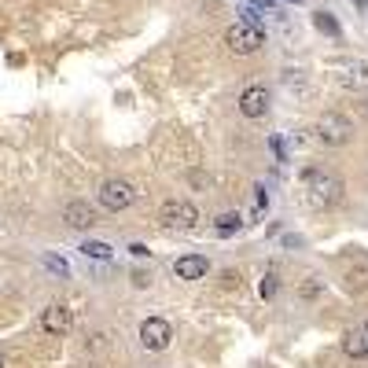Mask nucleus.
Here are the masks:
<instances>
[{
    "mask_svg": "<svg viewBox=\"0 0 368 368\" xmlns=\"http://www.w3.org/2000/svg\"><path fill=\"white\" fill-rule=\"evenodd\" d=\"M320 291H324V284H320V280H313V276H310V280H306V284H302V288H298V295H302V298H317Z\"/></svg>",
    "mask_w": 368,
    "mask_h": 368,
    "instance_id": "18",
    "label": "nucleus"
},
{
    "mask_svg": "<svg viewBox=\"0 0 368 368\" xmlns=\"http://www.w3.org/2000/svg\"><path fill=\"white\" fill-rule=\"evenodd\" d=\"M240 15H243V23H254V26H262V19H266V8L251 4V0H240Z\"/></svg>",
    "mask_w": 368,
    "mask_h": 368,
    "instance_id": "15",
    "label": "nucleus"
},
{
    "mask_svg": "<svg viewBox=\"0 0 368 368\" xmlns=\"http://www.w3.org/2000/svg\"><path fill=\"white\" fill-rule=\"evenodd\" d=\"M317 133H320L324 144L339 147V144H350V137H354V122L346 118V115H339V111H332V115H324V118L317 122Z\"/></svg>",
    "mask_w": 368,
    "mask_h": 368,
    "instance_id": "6",
    "label": "nucleus"
},
{
    "mask_svg": "<svg viewBox=\"0 0 368 368\" xmlns=\"http://www.w3.org/2000/svg\"><path fill=\"white\" fill-rule=\"evenodd\" d=\"M364 111H368V100H364Z\"/></svg>",
    "mask_w": 368,
    "mask_h": 368,
    "instance_id": "25",
    "label": "nucleus"
},
{
    "mask_svg": "<svg viewBox=\"0 0 368 368\" xmlns=\"http://www.w3.org/2000/svg\"><path fill=\"white\" fill-rule=\"evenodd\" d=\"M288 4H306V0H288Z\"/></svg>",
    "mask_w": 368,
    "mask_h": 368,
    "instance_id": "23",
    "label": "nucleus"
},
{
    "mask_svg": "<svg viewBox=\"0 0 368 368\" xmlns=\"http://www.w3.org/2000/svg\"><path fill=\"white\" fill-rule=\"evenodd\" d=\"M74 324V313L67 306H48L45 313H41V328H45L48 335H67Z\"/></svg>",
    "mask_w": 368,
    "mask_h": 368,
    "instance_id": "10",
    "label": "nucleus"
},
{
    "mask_svg": "<svg viewBox=\"0 0 368 368\" xmlns=\"http://www.w3.org/2000/svg\"><path fill=\"white\" fill-rule=\"evenodd\" d=\"M133 199H137V191L129 181L115 177V181H103V188H100V203L107 210H125V206H133Z\"/></svg>",
    "mask_w": 368,
    "mask_h": 368,
    "instance_id": "8",
    "label": "nucleus"
},
{
    "mask_svg": "<svg viewBox=\"0 0 368 368\" xmlns=\"http://www.w3.org/2000/svg\"><path fill=\"white\" fill-rule=\"evenodd\" d=\"M63 221H67L70 228H89L93 221H96V214H93V206L89 203H67V210H63Z\"/></svg>",
    "mask_w": 368,
    "mask_h": 368,
    "instance_id": "12",
    "label": "nucleus"
},
{
    "mask_svg": "<svg viewBox=\"0 0 368 368\" xmlns=\"http://www.w3.org/2000/svg\"><path fill=\"white\" fill-rule=\"evenodd\" d=\"M191 184H199V188H206V184H210V177H203V173H191Z\"/></svg>",
    "mask_w": 368,
    "mask_h": 368,
    "instance_id": "22",
    "label": "nucleus"
},
{
    "mask_svg": "<svg viewBox=\"0 0 368 368\" xmlns=\"http://www.w3.org/2000/svg\"><path fill=\"white\" fill-rule=\"evenodd\" d=\"M81 254H85V258H100V262H107V258H111V247H107V243H96V240H89V243L81 247Z\"/></svg>",
    "mask_w": 368,
    "mask_h": 368,
    "instance_id": "17",
    "label": "nucleus"
},
{
    "mask_svg": "<svg viewBox=\"0 0 368 368\" xmlns=\"http://www.w3.org/2000/svg\"><path fill=\"white\" fill-rule=\"evenodd\" d=\"M324 67H328V74L342 85L346 93H361V89H368V63H364V59L335 56V59L324 63Z\"/></svg>",
    "mask_w": 368,
    "mask_h": 368,
    "instance_id": "2",
    "label": "nucleus"
},
{
    "mask_svg": "<svg viewBox=\"0 0 368 368\" xmlns=\"http://www.w3.org/2000/svg\"><path fill=\"white\" fill-rule=\"evenodd\" d=\"M342 350H346V357L361 361V357L368 354V339H361V332H346V335H342Z\"/></svg>",
    "mask_w": 368,
    "mask_h": 368,
    "instance_id": "13",
    "label": "nucleus"
},
{
    "mask_svg": "<svg viewBox=\"0 0 368 368\" xmlns=\"http://www.w3.org/2000/svg\"><path fill=\"white\" fill-rule=\"evenodd\" d=\"M269 103H273L269 85L254 81V85H247V89L240 93V115H243V118H262V115L269 111Z\"/></svg>",
    "mask_w": 368,
    "mask_h": 368,
    "instance_id": "7",
    "label": "nucleus"
},
{
    "mask_svg": "<svg viewBox=\"0 0 368 368\" xmlns=\"http://www.w3.org/2000/svg\"><path fill=\"white\" fill-rule=\"evenodd\" d=\"M159 221H162V228H169V232H191L199 225V210L191 206V203H184V199H169V203H162V210H159Z\"/></svg>",
    "mask_w": 368,
    "mask_h": 368,
    "instance_id": "4",
    "label": "nucleus"
},
{
    "mask_svg": "<svg viewBox=\"0 0 368 368\" xmlns=\"http://www.w3.org/2000/svg\"><path fill=\"white\" fill-rule=\"evenodd\" d=\"M173 273H177L181 280H203L210 273V262H206L203 254H184V258L173 262Z\"/></svg>",
    "mask_w": 368,
    "mask_h": 368,
    "instance_id": "11",
    "label": "nucleus"
},
{
    "mask_svg": "<svg viewBox=\"0 0 368 368\" xmlns=\"http://www.w3.org/2000/svg\"><path fill=\"white\" fill-rule=\"evenodd\" d=\"M354 4H368V0H354Z\"/></svg>",
    "mask_w": 368,
    "mask_h": 368,
    "instance_id": "24",
    "label": "nucleus"
},
{
    "mask_svg": "<svg viewBox=\"0 0 368 368\" xmlns=\"http://www.w3.org/2000/svg\"><path fill=\"white\" fill-rule=\"evenodd\" d=\"M298 188H302V199L313 210H332L342 203V181L335 177L332 169H320V166H306L298 177Z\"/></svg>",
    "mask_w": 368,
    "mask_h": 368,
    "instance_id": "1",
    "label": "nucleus"
},
{
    "mask_svg": "<svg viewBox=\"0 0 368 368\" xmlns=\"http://www.w3.org/2000/svg\"><path fill=\"white\" fill-rule=\"evenodd\" d=\"M276 288H280V284H276V276H266V284H262V298H273V295H276Z\"/></svg>",
    "mask_w": 368,
    "mask_h": 368,
    "instance_id": "21",
    "label": "nucleus"
},
{
    "mask_svg": "<svg viewBox=\"0 0 368 368\" xmlns=\"http://www.w3.org/2000/svg\"><path fill=\"white\" fill-rule=\"evenodd\" d=\"M225 41L236 56H254V52L266 48V30L254 26V23H236L225 30Z\"/></svg>",
    "mask_w": 368,
    "mask_h": 368,
    "instance_id": "3",
    "label": "nucleus"
},
{
    "mask_svg": "<svg viewBox=\"0 0 368 368\" xmlns=\"http://www.w3.org/2000/svg\"><path fill=\"white\" fill-rule=\"evenodd\" d=\"M45 266H48L52 273H59V276H67V262H59V258H52V254L45 258Z\"/></svg>",
    "mask_w": 368,
    "mask_h": 368,
    "instance_id": "20",
    "label": "nucleus"
},
{
    "mask_svg": "<svg viewBox=\"0 0 368 368\" xmlns=\"http://www.w3.org/2000/svg\"><path fill=\"white\" fill-rule=\"evenodd\" d=\"M313 26L324 33V37H339L342 33V26H339V19L332 15V11H313Z\"/></svg>",
    "mask_w": 368,
    "mask_h": 368,
    "instance_id": "14",
    "label": "nucleus"
},
{
    "mask_svg": "<svg viewBox=\"0 0 368 368\" xmlns=\"http://www.w3.org/2000/svg\"><path fill=\"white\" fill-rule=\"evenodd\" d=\"M339 273L354 291H368V254H361V251L339 254Z\"/></svg>",
    "mask_w": 368,
    "mask_h": 368,
    "instance_id": "5",
    "label": "nucleus"
},
{
    "mask_svg": "<svg viewBox=\"0 0 368 368\" xmlns=\"http://www.w3.org/2000/svg\"><path fill=\"white\" fill-rule=\"evenodd\" d=\"M169 339H173V328H169L166 317H147L140 324V342L147 346V350H166Z\"/></svg>",
    "mask_w": 368,
    "mask_h": 368,
    "instance_id": "9",
    "label": "nucleus"
},
{
    "mask_svg": "<svg viewBox=\"0 0 368 368\" xmlns=\"http://www.w3.org/2000/svg\"><path fill=\"white\" fill-rule=\"evenodd\" d=\"M258 196H254V218H262L266 214V188H254Z\"/></svg>",
    "mask_w": 368,
    "mask_h": 368,
    "instance_id": "19",
    "label": "nucleus"
},
{
    "mask_svg": "<svg viewBox=\"0 0 368 368\" xmlns=\"http://www.w3.org/2000/svg\"><path fill=\"white\" fill-rule=\"evenodd\" d=\"M236 228H243L240 214H221V218H218V232H221V236H232Z\"/></svg>",
    "mask_w": 368,
    "mask_h": 368,
    "instance_id": "16",
    "label": "nucleus"
}]
</instances>
